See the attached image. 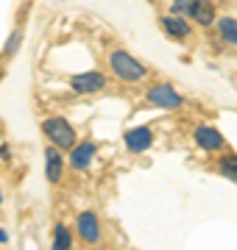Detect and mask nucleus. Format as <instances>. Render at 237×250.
<instances>
[{"label": "nucleus", "mask_w": 237, "mask_h": 250, "mask_svg": "<svg viewBox=\"0 0 237 250\" xmlns=\"http://www.w3.org/2000/svg\"><path fill=\"white\" fill-rule=\"evenodd\" d=\"M109 67H112V75L118 81H123V83H137V81H142L148 75L145 64L137 62L131 53H126V50H115V53L109 56Z\"/></svg>", "instance_id": "nucleus-1"}, {"label": "nucleus", "mask_w": 237, "mask_h": 250, "mask_svg": "<svg viewBox=\"0 0 237 250\" xmlns=\"http://www.w3.org/2000/svg\"><path fill=\"white\" fill-rule=\"evenodd\" d=\"M42 134L50 139V145H56L59 150H70L78 139H75V128L67 120H62V117H50V120H45L42 123Z\"/></svg>", "instance_id": "nucleus-2"}, {"label": "nucleus", "mask_w": 237, "mask_h": 250, "mask_svg": "<svg viewBox=\"0 0 237 250\" xmlns=\"http://www.w3.org/2000/svg\"><path fill=\"white\" fill-rule=\"evenodd\" d=\"M145 100L156 108H179L182 106V95L170 86V83H154L145 92Z\"/></svg>", "instance_id": "nucleus-3"}, {"label": "nucleus", "mask_w": 237, "mask_h": 250, "mask_svg": "<svg viewBox=\"0 0 237 250\" xmlns=\"http://www.w3.org/2000/svg\"><path fill=\"white\" fill-rule=\"evenodd\" d=\"M70 86H73V92H78V95H95V92H103L106 75H100V72H95V70L78 72V75L70 78Z\"/></svg>", "instance_id": "nucleus-4"}, {"label": "nucleus", "mask_w": 237, "mask_h": 250, "mask_svg": "<svg viewBox=\"0 0 237 250\" xmlns=\"http://www.w3.org/2000/svg\"><path fill=\"white\" fill-rule=\"evenodd\" d=\"M75 231H78V236H81L87 245H98L100 242V223H98V217L92 214V211H81V214H78Z\"/></svg>", "instance_id": "nucleus-5"}, {"label": "nucleus", "mask_w": 237, "mask_h": 250, "mask_svg": "<svg viewBox=\"0 0 237 250\" xmlns=\"http://www.w3.org/2000/svg\"><path fill=\"white\" fill-rule=\"evenodd\" d=\"M192 139H195V145H198L201 150H220L223 145H226V139H223V134H220L218 128H210V125H198L195 128V134H192Z\"/></svg>", "instance_id": "nucleus-6"}, {"label": "nucleus", "mask_w": 237, "mask_h": 250, "mask_svg": "<svg viewBox=\"0 0 237 250\" xmlns=\"http://www.w3.org/2000/svg\"><path fill=\"white\" fill-rule=\"evenodd\" d=\"M187 14L198 25H212L215 22V6H212L210 0H190L187 3Z\"/></svg>", "instance_id": "nucleus-7"}, {"label": "nucleus", "mask_w": 237, "mask_h": 250, "mask_svg": "<svg viewBox=\"0 0 237 250\" xmlns=\"http://www.w3.org/2000/svg\"><path fill=\"white\" fill-rule=\"evenodd\" d=\"M95 159V145L92 142H75L70 147V167L73 170H87Z\"/></svg>", "instance_id": "nucleus-8"}, {"label": "nucleus", "mask_w": 237, "mask_h": 250, "mask_svg": "<svg viewBox=\"0 0 237 250\" xmlns=\"http://www.w3.org/2000/svg\"><path fill=\"white\" fill-rule=\"evenodd\" d=\"M151 142H154V134H151V128H145V125L131 128L126 134V147L131 153H145L151 147Z\"/></svg>", "instance_id": "nucleus-9"}, {"label": "nucleus", "mask_w": 237, "mask_h": 250, "mask_svg": "<svg viewBox=\"0 0 237 250\" xmlns=\"http://www.w3.org/2000/svg\"><path fill=\"white\" fill-rule=\"evenodd\" d=\"M45 159H47V164H45L47 181H50V184H59V181H62V172H64V156L59 153L56 145H50L45 150Z\"/></svg>", "instance_id": "nucleus-10"}, {"label": "nucleus", "mask_w": 237, "mask_h": 250, "mask_svg": "<svg viewBox=\"0 0 237 250\" xmlns=\"http://www.w3.org/2000/svg\"><path fill=\"white\" fill-rule=\"evenodd\" d=\"M162 28H165V34L167 36H176V39H187L190 31H192L179 14H167V17H162Z\"/></svg>", "instance_id": "nucleus-11"}, {"label": "nucleus", "mask_w": 237, "mask_h": 250, "mask_svg": "<svg viewBox=\"0 0 237 250\" xmlns=\"http://www.w3.org/2000/svg\"><path fill=\"white\" fill-rule=\"evenodd\" d=\"M218 31H220V39H226L229 45H237V20H232V17H220Z\"/></svg>", "instance_id": "nucleus-12"}, {"label": "nucleus", "mask_w": 237, "mask_h": 250, "mask_svg": "<svg viewBox=\"0 0 237 250\" xmlns=\"http://www.w3.org/2000/svg\"><path fill=\"white\" fill-rule=\"evenodd\" d=\"M73 245V236H70V231H67V225H56L53 228V248L56 250H67Z\"/></svg>", "instance_id": "nucleus-13"}, {"label": "nucleus", "mask_w": 237, "mask_h": 250, "mask_svg": "<svg viewBox=\"0 0 237 250\" xmlns=\"http://www.w3.org/2000/svg\"><path fill=\"white\" fill-rule=\"evenodd\" d=\"M220 175L237 184V156H226V159L220 161Z\"/></svg>", "instance_id": "nucleus-14"}, {"label": "nucleus", "mask_w": 237, "mask_h": 250, "mask_svg": "<svg viewBox=\"0 0 237 250\" xmlns=\"http://www.w3.org/2000/svg\"><path fill=\"white\" fill-rule=\"evenodd\" d=\"M20 45H23V31H11V36L6 39V47H3V56H14L20 50Z\"/></svg>", "instance_id": "nucleus-15"}, {"label": "nucleus", "mask_w": 237, "mask_h": 250, "mask_svg": "<svg viewBox=\"0 0 237 250\" xmlns=\"http://www.w3.org/2000/svg\"><path fill=\"white\" fill-rule=\"evenodd\" d=\"M187 3H190V0H173V6H170V14H182V11H187Z\"/></svg>", "instance_id": "nucleus-16"}, {"label": "nucleus", "mask_w": 237, "mask_h": 250, "mask_svg": "<svg viewBox=\"0 0 237 250\" xmlns=\"http://www.w3.org/2000/svg\"><path fill=\"white\" fill-rule=\"evenodd\" d=\"M6 239H9V233H6V231H0V242H6Z\"/></svg>", "instance_id": "nucleus-17"}, {"label": "nucleus", "mask_w": 237, "mask_h": 250, "mask_svg": "<svg viewBox=\"0 0 237 250\" xmlns=\"http://www.w3.org/2000/svg\"><path fill=\"white\" fill-rule=\"evenodd\" d=\"M3 75H6V72H3V70H0V81H3Z\"/></svg>", "instance_id": "nucleus-18"}, {"label": "nucleus", "mask_w": 237, "mask_h": 250, "mask_svg": "<svg viewBox=\"0 0 237 250\" xmlns=\"http://www.w3.org/2000/svg\"><path fill=\"white\" fill-rule=\"evenodd\" d=\"M0 203H3V192H0Z\"/></svg>", "instance_id": "nucleus-19"}]
</instances>
